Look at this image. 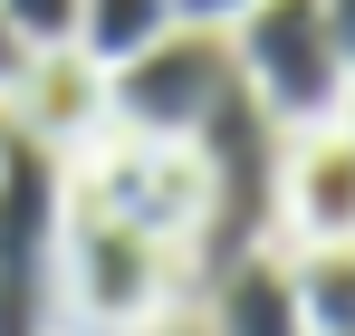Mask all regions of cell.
<instances>
[{
	"label": "cell",
	"instance_id": "obj_1",
	"mask_svg": "<svg viewBox=\"0 0 355 336\" xmlns=\"http://www.w3.org/2000/svg\"><path fill=\"white\" fill-rule=\"evenodd\" d=\"M202 288L192 250L164 230H135L96 202L67 192L58 230V336H164L182 317V298Z\"/></svg>",
	"mask_w": 355,
	"mask_h": 336
},
{
	"label": "cell",
	"instance_id": "obj_2",
	"mask_svg": "<svg viewBox=\"0 0 355 336\" xmlns=\"http://www.w3.org/2000/svg\"><path fill=\"white\" fill-rule=\"evenodd\" d=\"M231 58L279 135H307V125L346 115V39H336L327 0H259L231 29Z\"/></svg>",
	"mask_w": 355,
	"mask_h": 336
},
{
	"label": "cell",
	"instance_id": "obj_3",
	"mask_svg": "<svg viewBox=\"0 0 355 336\" xmlns=\"http://www.w3.org/2000/svg\"><path fill=\"white\" fill-rule=\"evenodd\" d=\"M231 87H240L231 29H192V19H173L154 49H135L125 67H106V125L154 135V144H192L211 115L231 106Z\"/></svg>",
	"mask_w": 355,
	"mask_h": 336
},
{
	"label": "cell",
	"instance_id": "obj_4",
	"mask_svg": "<svg viewBox=\"0 0 355 336\" xmlns=\"http://www.w3.org/2000/svg\"><path fill=\"white\" fill-rule=\"evenodd\" d=\"M58 230L67 154L19 135L0 164V336H58Z\"/></svg>",
	"mask_w": 355,
	"mask_h": 336
},
{
	"label": "cell",
	"instance_id": "obj_5",
	"mask_svg": "<svg viewBox=\"0 0 355 336\" xmlns=\"http://www.w3.org/2000/svg\"><path fill=\"white\" fill-rule=\"evenodd\" d=\"M192 154H202V183H211V212H202V269H221L240 250H259V240H279V154H288V135L269 125V106L231 87V106L211 115L202 135H192Z\"/></svg>",
	"mask_w": 355,
	"mask_h": 336
},
{
	"label": "cell",
	"instance_id": "obj_6",
	"mask_svg": "<svg viewBox=\"0 0 355 336\" xmlns=\"http://www.w3.org/2000/svg\"><path fill=\"white\" fill-rule=\"evenodd\" d=\"M67 192L96 202V212H116V221H135V230H164L182 250H202L211 183H202V154H192V144H154V135L106 125L96 144L67 154ZM192 269H202V260H192Z\"/></svg>",
	"mask_w": 355,
	"mask_h": 336
},
{
	"label": "cell",
	"instance_id": "obj_7",
	"mask_svg": "<svg viewBox=\"0 0 355 336\" xmlns=\"http://www.w3.org/2000/svg\"><path fill=\"white\" fill-rule=\"evenodd\" d=\"M279 240H355V125H307L279 154Z\"/></svg>",
	"mask_w": 355,
	"mask_h": 336
},
{
	"label": "cell",
	"instance_id": "obj_8",
	"mask_svg": "<svg viewBox=\"0 0 355 336\" xmlns=\"http://www.w3.org/2000/svg\"><path fill=\"white\" fill-rule=\"evenodd\" d=\"M10 125L29 135V144H49V154H77V144H96L106 135V67L87 49H29L19 67V87H10Z\"/></svg>",
	"mask_w": 355,
	"mask_h": 336
},
{
	"label": "cell",
	"instance_id": "obj_9",
	"mask_svg": "<svg viewBox=\"0 0 355 336\" xmlns=\"http://www.w3.org/2000/svg\"><path fill=\"white\" fill-rule=\"evenodd\" d=\"M202 327L211 336H307L297 317V288H288V250L259 240L221 269H202Z\"/></svg>",
	"mask_w": 355,
	"mask_h": 336
},
{
	"label": "cell",
	"instance_id": "obj_10",
	"mask_svg": "<svg viewBox=\"0 0 355 336\" xmlns=\"http://www.w3.org/2000/svg\"><path fill=\"white\" fill-rule=\"evenodd\" d=\"M279 250H288V240H279ZM288 288H297L307 336H355V240H307V250H288Z\"/></svg>",
	"mask_w": 355,
	"mask_h": 336
},
{
	"label": "cell",
	"instance_id": "obj_11",
	"mask_svg": "<svg viewBox=\"0 0 355 336\" xmlns=\"http://www.w3.org/2000/svg\"><path fill=\"white\" fill-rule=\"evenodd\" d=\"M173 19H182L173 0H77V29H67V49H87L96 67H125L135 49H154Z\"/></svg>",
	"mask_w": 355,
	"mask_h": 336
},
{
	"label": "cell",
	"instance_id": "obj_12",
	"mask_svg": "<svg viewBox=\"0 0 355 336\" xmlns=\"http://www.w3.org/2000/svg\"><path fill=\"white\" fill-rule=\"evenodd\" d=\"M0 19H10L29 49H58L67 29H77V0H0Z\"/></svg>",
	"mask_w": 355,
	"mask_h": 336
},
{
	"label": "cell",
	"instance_id": "obj_13",
	"mask_svg": "<svg viewBox=\"0 0 355 336\" xmlns=\"http://www.w3.org/2000/svg\"><path fill=\"white\" fill-rule=\"evenodd\" d=\"M173 10L192 19V29H240V19H250L259 0H173Z\"/></svg>",
	"mask_w": 355,
	"mask_h": 336
},
{
	"label": "cell",
	"instance_id": "obj_14",
	"mask_svg": "<svg viewBox=\"0 0 355 336\" xmlns=\"http://www.w3.org/2000/svg\"><path fill=\"white\" fill-rule=\"evenodd\" d=\"M19 67H29V39L0 19V106H10V87H19Z\"/></svg>",
	"mask_w": 355,
	"mask_h": 336
},
{
	"label": "cell",
	"instance_id": "obj_15",
	"mask_svg": "<svg viewBox=\"0 0 355 336\" xmlns=\"http://www.w3.org/2000/svg\"><path fill=\"white\" fill-rule=\"evenodd\" d=\"M10 144H19V125H10V106H0V164H10Z\"/></svg>",
	"mask_w": 355,
	"mask_h": 336
}]
</instances>
